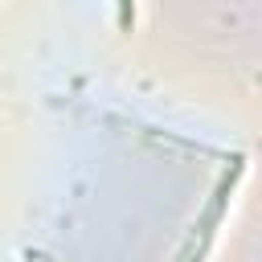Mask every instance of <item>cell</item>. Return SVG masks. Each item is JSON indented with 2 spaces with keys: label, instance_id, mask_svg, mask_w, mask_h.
Returning <instances> with one entry per match:
<instances>
[{
  "label": "cell",
  "instance_id": "obj_1",
  "mask_svg": "<svg viewBox=\"0 0 262 262\" xmlns=\"http://www.w3.org/2000/svg\"><path fill=\"white\" fill-rule=\"evenodd\" d=\"M20 258H25V262H57V258H49L45 250H33V246H29V250H25Z\"/></svg>",
  "mask_w": 262,
  "mask_h": 262
}]
</instances>
